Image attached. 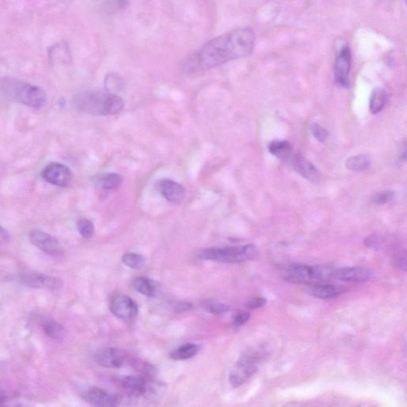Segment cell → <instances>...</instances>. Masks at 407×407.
Listing matches in <instances>:
<instances>
[{
	"instance_id": "obj_30",
	"label": "cell",
	"mask_w": 407,
	"mask_h": 407,
	"mask_svg": "<svg viewBox=\"0 0 407 407\" xmlns=\"http://www.w3.org/2000/svg\"><path fill=\"white\" fill-rule=\"evenodd\" d=\"M129 362L130 364L136 369V370L140 371L144 375H148V377L154 373V368L152 365H148L146 362L135 358L129 360Z\"/></svg>"
},
{
	"instance_id": "obj_8",
	"label": "cell",
	"mask_w": 407,
	"mask_h": 407,
	"mask_svg": "<svg viewBox=\"0 0 407 407\" xmlns=\"http://www.w3.org/2000/svg\"><path fill=\"white\" fill-rule=\"evenodd\" d=\"M15 279L21 285L40 290L58 291L64 284L59 278L31 272L18 274Z\"/></svg>"
},
{
	"instance_id": "obj_7",
	"label": "cell",
	"mask_w": 407,
	"mask_h": 407,
	"mask_svg": "<svg viewBox=\"0 0 407 407\" xmlns=\"http://www.w3.org/2000/svg\"><path fill=\"white\" fill-rule=\"evenodd\" d=\"M260 358L257 351H248L244 353L230 373V384L238 387L245 383L257 371Z\"/></svg>"
},
{
	"instance_id": "obj_16",
	"label": "cell",
	"mask_w": 407,
	"mask_h": 407,
	"mask_svg": "<svg viewBox=\"0 0 407 407\" xmlns=\"http://www.w3.org/2000/svg\"><path fill=\"white\" fill-rule=\"evenodd\" d=\"M292 166L300 175L310 183H318L321 180V173L310 161L300 154L293 155Z\"/></svg>"
},
{
	"instance_id": "obj_12",
	"label": "cell",
	"mask_w": 407,
	"mask_h": 407,
	"mask_svg": "<svg viewBox=\"0 0 407 407\" xmlns=\"http://www.w3.org/2000/svg\"><path fill=\"white\" fill-rule=\"evenodd\" d=\"M97 365L106 368H120L129 362L125 351L116 348H107L98 351L95 356Z\"/></svg>"
},
{
	"instance_id": "obj_13",
	"label": "cell",
	"mask_w": 407,
	"mask_h": 407,
	"mask_svg": "<svg viewBox=\"0 0 407 407\" xmlns=\"http://www.w3.org/2000/svg\"><path fill=\"white\" fill-rule=\"evenodd\" d=\"M352 66V52L348 47L341 49L334 63V78L336 83L341 87L349 84V74Z\"/></svg>"
},
{
	"instance_id": "obj_27",
	"label": "cell",
	"mask_w": 407,
	"mask_h": 407,
	"mask_svg": "<svg viewBox=\"0 0 407 407\" xmlns=\"http://www.w3.org/2000/svg\"><path fill=\"white\" fill-rule=\"evenodd\" d=\"M205 310L210 314L217 316H224L227 315L230 310V306L227 304L217 302V300H206L203 304Z\"/></svg>"
},
{
	"instance_id": "obj_34",
	"label": "cell",
	"mask_w": 407,
	"mask_h": 407,
	"mask_svg": "<svg viewBox=\"0 0 407 407\" xmlns=\"http://www.w3.org/2000/svg\"><path fill=\"white\" fill-rule=\"evenodd\" d=\"M250 317L249 312H240L234 318L233 324L235 327H241L249 320Z\"/></svg>"
},
{
	"instance_id": "obj_24",
	"label": "cell",
	"mask_w": 407,
	"mask_h": 407,
	"mask_svg": "<svg viewBox=\"0 0 407 407\" xmlns=\"http://www.w3.org/2000/svg\"><path fill=\"white\" fill-rule=\"evenodd\" d=\"M123 178L118 174H106L100 177L97 181L99 188L103 190H111L117 189L123 183Z\"/></svg>"
},
{
	"instance_id": "obj_28",
	"label": "cell",
	"mask_w": 407,
	"mask_h": 407,
	"mask_svg": "<svg viewBox=\"0 0 407 407\" xmlns=\"http://www.w3.org/2000/svg\"><path fill=\"white\" fill-rule=\"evenodd\" d=\"M123 262L131 269H140L145 265L146 260L140 254L130 253L123 256Z\"/></svg>"
},
{
	"instance_id": "obj_1",
	"label": "cell",
	"mask_w": 407,
	"mask_h": 407,
	"mask_svg": "<svg viewBox=\"0 0 407 407\" xmlns=\"http://www.w3.org/2000/svg\"><path fill=\"white\" fill-rule=\"evenodd\" d=\"M255 34L249 28H238L212 39L188 57L183 71L196 77L228 62L245 58L253 52Z\"/></svg>"
},
{
	"instance_id": "obj_10",
	"label": "cell",
	"mask_w": 407,
	"mask_h": 407,
	"mask_svg": "<svg viewBox=\"0 0 407 407\" xmlns=\"http://www.w3.org/2000/svg\"><path fill=\"white\" fill-rule=\"evenodd\" d=\"M29 240L37 248L48 255L57 256L63 253V248L58 239L41 230L31 231Z\"/></svg>"
},
{
	"instance_id": "obj_35",
	"label": "cell",
	"mask_w": 407,
	"mask_h": 407,
	"mask_svg": "<svg viewBox=\"0 0 407 407\" xmlns=\"http://www.w3.org/2000/svg\"><path fill=\"white\" fill-rule=\"evenodd\" d=\"M11 240L8 231L0 225V245L9 243Z\"/></svg>"
},
{
	"instance_id": "obj_22",
	"label": "cell",
	"mask_w": 407,
	"mask_h": 407,
	"mask_svg": "<svg viewBox=\"0 0 407 407\" xmlns=\"http://www.w3.org/2000/svg\"><path fill=\"white\" fill-rule=\"evenodd\" d=\"M199 352V347L195 344L188 343L173 351L171 358L175 360H186L195 356Z\"/></svg>"
},
{
	"instance_id": "obj_20",
	"label": "cell",
	"mask_w": 407,
	"mask_h": 407,
	"mask_svg": "<svg viewBox=\"0 0 407 407\" xmlns=\"http://www.w3.org/2000/svg\"><path fill=\"white\" fill-rule=\"evenodd\" d=\"M387 102V92L383 89H375L369 102V109L372 114H378L385 107Z\"/></svg>"
},
{
	"instance_id": "obj_21",
	"label": "cell",
	"mask_w": 407,
	"mask_h": 407,
	"mask_svg": "<svg viewBox=\"0 0 407 407\" xmlns=\"http://www.w3.org/2000/svg\"><path fill=\"white\" fill-rule=\"evenodd\" d=\"M44 333L52 339L59 340L65 336V329L53 319H45L41 323Z\"/></svg>"
},
{
	"instance_id": "obj_26",
	"label": "cell",
	"mask_w": 407,
	"mask_h": 407,
	"mask_svg": "<svg viewBox=\"0 0 407 407\" xmlns=\"http://www.w3.org/2000/svg\"><path fill=\"white\" fill-rule=\"evenodd\" d=\"M102 8L109 14L119 13L126 8L130 0H100Z\"/></svg>"
},
{
	"instance_id": "obj_15",
	"label": "cell",
	"mask_w": 407,
	"mask_h": 407,
	"mask_svg": "<svg viewBox=\"0 0 407 407\" xmlns=\"http://www.w3.org/2000/svg\"><path fill=\"white\" fill-rule=\"evenodd\" d=\"M372 273L366 267H353L334 269L333 278L351 283H365L372 278Z\"/></svg>"
},
{
	"instance_id": "obj_31",
	"label": "cell",
	"mask_w": 407,
	"mask_h": 407,
	"mask_svg": "<svg viewBox=\"0 0 407 407\" xmlns=\"http://www.w3.org/2000/svg\"><path fill=\"white\" fill-rule=\"evenodd\" d=\"M394 193L391 190H384L377 194L372 198V202L375 205H384L389 203L394 198Z\"/></svg>"
},
{
	"instance_id": "obj_9",
	"label": "cell",
	"mask_w": 407,
	"mask_h": 407,
	"mask_svg": "<svg viewBox=\"0 0 407 407\" xmlns=\"http://www.w3.org/2000/svg\"><path fill=\"white\" fill-rule=\"evenodd\" d=\"M42 177L50 185L67 187L71 184L73 174L67 166L60 162H51L43 169Z\"/></svg>"
},
{
	"instance_id": "obj_25",
	"label": "cell",
	"mask_w": 407,
	"mask_h": 407,
	"mask_svg": "<svg viewBox=\"0 0 407 407\" xmlns=\"http://www.w3.org/2000/svg\"><path fill=\"white\" fill-rule=\"evenodd\" d=\"M370 159H369L368 156L364 154L353 156V157L348 159L346 162V167L348 170L355 172L365 171L370 166Z\"/></svg>"
},
{
	"instance_id": "obj_3",
	"label": "cell",
	"mask_w": 407,
	"mask_h": 407,
	"mask_svg": "<svg viewBox=\"0 0 407 407\" xmlns=\"http://www.w3.org/2000/svg\"><path fill=\"white\" fill-rule=\"evenodd\" d=\"M4 92L18 103L33 109H41L47 102V94L42 87L18 80H5L1 83Z\"/></svg>"
},
{
	"instance_id": "obj_11",
	"label": "cell",
	"mask_w": 407,
	"mask_h": 407,
	"mask_svg": "<svg viewBox=\"0 0 407 407\" xmlns=\"http://www.w3.org/2000/svg\"><path fill=\"white\" fill-rule=\"evenodd\" d=\"M110 310L116 317L125 322L133 320L138 315V306L133 299L123 294L112 297Z\"/></svg>"
},
{
	"instance_id": "obj_2",
	"label": "cell",
	"mask_w": 407,
	"mask_h": 407,
	"mask_svg": "<svg viewBox=\"0 0 407 407\" xmlns=\"http://www.w3.org/2000/svg\"><path fill=\"white\" fill-rule=\"evenodd\" d=\"M74 105L80 111L93 116H114L124 109L123 99L114 92H85L74 98Z\"/></svg>"
},
{
	"instance_id": "obj_5",
	"label": "cell",
	"mask_w": 407,
	"mask_h": 407,
	"mask_svg": "<svg viewBox=\"0 0 407 407\" xmlns=\"http://www.w3.org/2000/svg\"><path fill=\"white\" fill-rule=\"evenodd\" d=\"M258 254V249L254 244H247L243 246L206 248L200 253V258L228 264H241L255 259Z\"/></svg>"
},
{
	"instance_id": "obj_36",
	"label": "cell",
	"mask_w": 407,
	"mask_h": 407,
	"mask_svg": "<svg viewBox=\"0 0 407 407\" xmlns=\"http://www.w3.org/2000/svg\"><path fill=\"white\" fill-rule=\"evenodd\" d=\"M368 242H367L368 247L370 248H378L379 247V239H377V237L375 236H372V237H369L367 239Z\"/></svg>"
},
{
	"instance_id": "obj_18",
	"label": "cell",
	"mask_w": 407,
	"mask_h": 407,
	"mask_svg": "<svg viewBox=\"0 0 407 407\" xmlns=\"http://www.w3.org/2000/svg\"><path fill=\"white\" fill-rule=\"evenodd\" d=\"M310 293L317 298L332 299L339 296L343 291L341 287L335 285L319 283L312 284Z\"/></svg>"
},
{
	"instance_id": "obj_17",
	"label": "cell",
	"mask_w": 407,
	"mask_h": 407,
	"mask_svg": "<svg viewBox=\"0 0 407 407\" xmlns=\"http://www.w3.org/2000/svg\"><path fill=\"white\" fill-rule=\"evenodd\" d=\"M159 189L168 202L179 203L183 202L186 190L184 187L173 180L165 179L160 181Z\"/></svg>"
},
{
	"instance_id": "obj_4",
	"label": "cell",
	"mask_w": 407,
	"mask_h": 407,
	"mask_svg": "<svg viewBox=\"0 0 407 407\" xmlns=\"http://www.w3.org/2000/svg\"><path fill=\"white\" fill-rule=\"evenodd\" d=\"M131 401H154L164 394L165 387L159 382L142 377H126L118 381Z\"/></svg>"
},
{
	"instance_id": "obj_32",
	"label": "cell",
	"mask_w": 407,
	"mask_h": 407,
	"mask_svg": "<svg viewBox=\"0 0 407 407\" xmlns=\"http://www.w3.org/2000/svg\"><path fill=\"white\" fill-rule=\"evenodd\" d=\"M311 133L315 139L322 143L327 142L328 139V131L318 123H312L311 126Z\"/></svg>"
},
{
	"instance_id": "obj_33",
	"label": "cell",
	"mask_w": 407,
	"mask_h": 407,
	"mask_svg": "<svg viewBox=\"0 0 407 407\" xmlns=\"http://www.w3.org/2000/svg\"><path fill=\"white\" fill-rule=\"evenodd\" d=\"M266 304V298L262 297H256L249 300L246 304V306L249 309L255 310L264 308Z\"/></svg>"
},
{
	"instance_id": "obj_29",
	"label": "cell",
	"mask_w": 407,
	"mask_h": 407,
	"mask_svg": "<svg viewBox=\"0 0 407 407\" xmlns=\"http://www.w3.org/2000/svg\"><path fill=\"white\" fill-rule=\"evenodd\" d=\"M78 230L84 239L89 240L94 234V225L87 219H80L78 222Z\"/></svg>"
},
{
	"instance_id": "obj_23",
	"label": "cell",
	"mask_w": 407,
	"mask_h": 407,
	"mask_svg": "<svg viewBox=\"0 0 407 407\" xmlns=\"http://www.w3.org/2000/svg\"><path fill=\"white\" fill-rule=\"evenodd\" d=\"M133 286L137 292L150 298L154 297L156 291H157V288H156L154 281L147 278L139 277L135 279Z\"/></svg>"
},
{
	"instance_id": "obj_19",
	"label": "cell",
	"mask_w": 407,
	"mask_h": 407,
	"mask_svg": "<svg viewBox=\"0 0 407 407\" xmlns=\"http://www.w3.org/2000/svg\"><path fill=\"white\" fill-rule=\"evenodd\" d=\"M270 153L281 160H288L292 156V147L287 141L274 140L268 145Z\"/></svg>"
},
{
	"instance_id": "obj_14",
	"label": "cell",
	"mask_w": 407,
	"mask_h": 407,
	"mask_svg": "<svg viewBox=\"0 0 407 407\" xmlns=\"http://www.w3.org/2000/svg\"><path fill=\"white\" fill-rule=\"evenodd\" d=\"M83 398L87 403L93 406L114 407L121 402L118 397L97 387L89 388L83 392Z\"/></svg>"
},
{
	"instance_id": "obj_6",
	"label": "cell",
	"mask_w": 407,
	"mask_h": 407,
	"mask_svg": "<svg viewBox=\"0 0 407 407\" xmlns=\"http://www.w3.org/2000/svg\"><path fill=\"white\" fill-rule=\"evenodd\" d=\"M334 269L327 266L292 265L287 267L284 278L292 284H315L333 278Z\"/></svg>"
}]
</instances>
